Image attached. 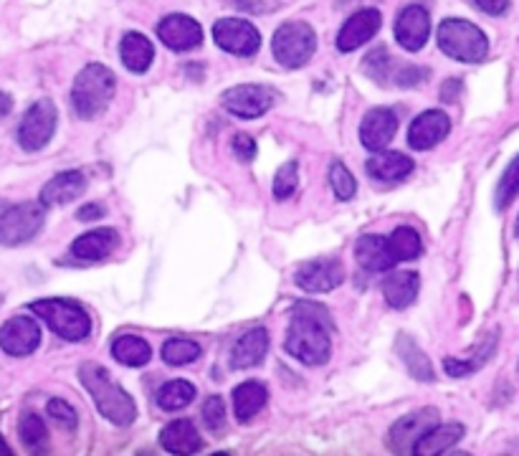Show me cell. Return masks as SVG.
I'll return each mask as SVG.
<instances>
[{
    "mask_svg": "<svg viewBox=\"0 0 519 456\" xmlns=\"http://www.w3.org/2000/svg\"><path fill=\"white\" fill-rule=\"evenodd\" d=\"M368 173L375 180H385V183H395V180H403L413 173V160L403 152H383L368 160Z\"/></svg>",
    "mask_w": 519,
    "mask_h": 456,
    "instance_id": "cell-25",
    "label": "cell"
},
{
    "mask_svg": "<svg viewBox=\"0 0 519 456\" xmlns=\"http://www.w3.org/2000/svg\"><path fill=\"white\" fill-rule=\"evenodd\" d=\"M421 277L416 272H395L383 282V297L395 310H406L408 304L416 302Z\"/></svg>",
    "mask_w": 519,
    "mask_h": 456,
    "instance_id": "cell-26",
    "label": "cell"
},
{
    "mask_svg": "<svg viewBox=\"0 0 519 456\" xmlns=\"http://www.w3.org/2000/svg\"><path fill=\"white\" fill-rule=\"evenodd\" d=\"M438 49L456 61L476 64V61L487 59L489 41L474 23L464 21V18H446L438 26Z\"/></svg>",
    "mask_w": 519,
    "mask_h": 456,
    "instance_id": "cell-4",
    "label": "cell"
},
{
    "mask_svg": "<svg viewBox=\"0 0 519 456\" xmlns=\"http://www.w3.org/2000/svg\"><path fill=\"white\" fill-rule=\"evenodd\" d=\"M474 3L482 8L484 13H489V16H502L509 8V0H474Z\"/></svg>",
    "mask_w": 519,
    "mask_h": 456,
    "instance_id": "cell-43",
    "label": "cell"
},
{
    "mask_svg": "<svg viewBox=\"0 0 519 456\" xmlns=\"http://www.w3.org/2000/svg\"><path fill=\"white\" fill-rule=\"evenodd\" d=\"M276 102V94L271 87H261V84H241V87L228 89L221 97V104L226 112L241 120H256L261 114L269 112Z\"/></svg>",
    "mask_w": 519,
    "mask_h": 456,
    "instance_id": "cell-10",
    "label": "cell"
},
{
    "mask_svg": "<svg viewBox=\"0 0 519 456\" xmlns=\"http://www.w3.org/2000/svg\"><path fill=\"white\" fill-rule=\"evenodd\" d=\"M104 216V206H99V203H89V206H84L82 211H79V221H97V218Z\"/></svg>",
    "mask_w": 519,
    "mask_h": 456,
    "instance_id": "cell-44",
    "label": "cell"
},
{
    "mask_svg": "<svg viewBox=\"0 0 519 456\" xmlns=\"http://www.w3.org/2000/svg\"><path fill=\"white\" fill-rule=\"evenodd\" d=\"M119 244V236L114 228H97V231H87L84 236L71 244V254L82 261H99L104 256L112 254Z\"/></svg>",
    "mask_w": 519,
    "mask_h": 456,
    "instance_id": "cell-22",
    "label": "cell"
},
{
    "mask_svg": "<svg viewBox=\"0 0 519 456\" xmlns=\"http://www.w3.org/2000/svg\"><path fill=\"white\" fill-rule=\"evenodd\" d=\"M438 424V411L436 408H421V411H413L408 416H403L401 421H395L393 429L388 434V444L395 454H413V446L421 439L426 431H431Z\"/></svg>",
    "mask_w": 519,
    "mask_h": 456,
    "instance_id": "cell-12",
    "label": "cell"
},
{
    "mask_svg": "<svg viewBox=\"0 0 519 456\" xmlns=\"http://www.w3.org/2000/svg\"><path fill=\"white\" fill-rule=\"evenodd\" d=\"M87 190V178L79 170H66V173H59L56 178H51L49 183L44 185L41 190V203L44 208L51 206H64V203L76 201Z\"/></svg>",
    "mask_w": 519,
    "mask_h": 456,
    "instance_id": "cell-21",
    "label": "cell"
},
{
    "mask_svg": "<svg viewBox=\"0 0 519 456\" xmlns=\"http://www.w3.org/2000/svg\"><path fill=\"white\" fill-rule=\"evenodd\" d=\"M431 33V16L423 6H408L395 21V38L406 51H421Z\"/></svg>",
    "mask_w": 519,
    "mask_h": 456,
    "instance_id": "cell-18",
    "label": "cell"
},
{
    "mask_svg": "<svg viewBox=\"0 0 519 456\" xmlns=\"http://www.w3.org/2000/svg\"><path fill=\"white\" fill-rule=\"evenodd\" d=\"M160 444H163L165 451L170 454H178V456H188L195 454V451H201L203 441L198 436V429L190 424L188 418H178L173 424H168L160 434Z\"/></svg>",
    "mask_w": 519,
    "mask_h": 456,
    "instance_id": "cell-23",
    "label": "cell"
},
{
    "mask_svg": "<svg viewBox=\"0 0 519 456\" xmlns=\"http://www.w3.org/2000/svg\"><path fill=\"white\" fill-rule=\"evenodd\" d=\"M299 185V165L294 160L284 163L282 168L276 170L274 178V198L276 201H289V198L297 193Z\"/></svg>",
    "mask_w": 519,
    "mask_h": 456,
    "instance_id": "cell-38",
    "label": "cell"
},
{
    "mask_svg": "<svg viewBox=\"0 0 519 456\" xmlns=\"http://www.w3.org/2000/svg\"><path fill=\"white\" fill-rule=\"evenodd\" d=\"M271 49H274V59L284 69H299V66H304L312 59L314 49H317V36H314L312 26H307V23L289 21L276 28Z\"/></svg>",
    "mask_w": 519,
    "mask_h": 456,
    "instance_id": "cell-6",
    "label": "cell"
},
{
    "mask_svg": "<svg viewBox=\"0 0 519 456\" xmlns=\"http://www.w3.org/2000/svg\"><path fill=\"white\" fill-rule=\"evenodd\" d=\"M494 350H497V332H489V335L484 337V342H479V348L474 350L471 358H466V360L446 358V363H444L446 373L454 375V378H464V375L476 373V370L482 368V365L492 358Z\"/></svg>",
    "mask_w": 519,
    "mask_h": 456,
    "instance_id": "cell-31",
    "label": "cell"
},
{
    "mask_svg": "<svg viewBox=\"0 0 519 456\" xmlns=\"http://www.w3.org/2000/svg\"><path fill=\"white\" fill-rule=\"evenodd\" d=\"M266 353H269V332L264 327H254L246 335L238 337V342L231 350V365L236 370H249L264 363Z\"/></svg>",
    "mask_w": 519,
    "mask_h": 456,
    "instance_id": "cell-20",
    "label": "cell"
},
{
    "mask_svg": "<svg viewBox=\"0 0 519 456\" xmlns=\"http://www.w3.org/2000/svg\"><path fill=\"white\" fill-rule=\"evenodd\" d=\"M203 424L211 431H221L226 426V403L221 396H208L203 403Z\"/></svg>",
    "mask_w": 519,
    "mask_h": 456,
    "instance_id": "cell-40",
    "label": "cell"
},
{
    "mask_svg": "<svg viewBox=\"0 0 519 456\" xmlns=\"http://www.w3.org/2000/svg\"><path fill=\"white\" fill-rule=\"evenodd\" d=\"M363 71L375 79L378 84H395V87H413V84H421L428 79V69H418V66H406L398 64L393 56L388 54L385 46L370 51L363 61Z\"/></svg>",
    "mask_w": 519,
    "mask_h": 456,
    "instance_id": "cell-9",
    "label": "cell"
},
{
    "mask_svg": "<svg viewBox=\"0 0 519 456\" xmlns=\"http://www.w3.org/2000/svg\"><path fill=\"white\" fill-rule=\"evenodd\" d=\"M195 398V386L188 380H170L157 391V403L163 411H180V408L190 406Z\"/></svg>",
    "mask_w": 519,
    "mask_h": 456,
    "instance_id": "cell-33",
    "label": "cell"
},
{
    "mask_svg": "<svg viewBox=\"0 0 519 456\" xmlns=\"http://www.w3.org/2000/svg\"><path fill=\"white\" fill-rule=\"evenodd\" d=\"M46 211L44 203H18V206L0 211V244L21 246L36 239V234L44 228Z\"/></svg>",
    "mask_w": 519,
    "mask_h": 456,
    "instance_id": "cell-7",
    "label": "cell"
},
{
    "mask_svg": "<svg viewBox=\"0 0 519 456\" xmlns=\"http://www.w3.org/2000/svg\"><path fill=\"white\" fill-rule=\"evenodd\" d=\"M451 132V120L449 114L441 112V109H428L421 117H416L408 130V145L413 150H431L438 142L444 140Z\"/></svg>",
    "mask_w": 519,
    "mask_h": 456,
    "instance_id": "cell-17",
    "label": "cell"
},
{
    "mask_svg": "<svg viewBox=\"0 0 519 456\" xmlns=\"http://www.w3.org/2000/svg\"><path fill=\"white\" fill-rule=\"evenodd\" d=\"M213 38L233 56H254L261 46V33L244 18H221L213 26Z\"/></svg>",
    "mask_w": 519,
    "mask_h": 456,
    "instance_id": "cell-11",
    "label": "cell"
},
{
    "mask_svg": "<svg viewBox=\"0 0 519 456\" xmlns=\"http://www.w3.org/2000/svg\"><path fill=\"white\" fill-rule=\"evenodd\" d=\"M231 147H233V155H236L241 163H251V160L256 158V142L254 137L244 135V132H238L236 137L231 140Z\"/></svg>",
    "mask_w": 519,
    "mask_h": 456,
    "instance_id": "cell-42",
    "label": "cell"
},
{
    "mask_svg": "<svg viewBox=\"0 0 519 456\" xmlns=\"http://www.w3.org/2000/svg\"><path fill=\"white\" fill-rule=\"evenodd\" d=\"M157 36L173 51H190L195 46H201L203 41L201 23L193 21L190 16H180V13L163 18L160 26H157Z\"/></svg>",
    "mask_w": 519,
    "mask_h": 456,
    "instance_id": "cell-16",
    "label": "cell"
},
{
    "mask_svg": "<svg viewBox=\"0 0 519 456\" xmlns=\"http://www.w3.org/2000/svg\"><path fill=\"white\" fill-rule=\"evenodd\" d=\"M0 302H3V297H0Z\"/></svg>",
    "mask_w": 519,
    "mask_h": 456,
    "instance_id": "cell-50",
    "label": "cell"
},
{
    "mask_svg": "<svg viewBox=\"0 0 519 456\" xmlns=\"http://www.w3.org/2000/svg\"><path fill=\"white\" fill-rule=\"evenodd\" d=\"M398 348H401V358H403V363L408 365V370H411L413 378H416V380H433L431 363H428V358L423 355V350L418 348L411 337L403 335L401 342H398Z\"/></svg>",
    "mask_w": 519,
    "mask_h": 456,
    "instance_id": "cell-35",
    "label": "cell"
},
{
    "mask_svg": "<svg viewBox=\"0 0 519 456\" xmlns=\"http://www.w3.org/2000/svg\"><path fill=\"white\" fill-rule=\"evenodd\" d=\"M332 320L317 302H299L292 310L287 353L304 365H325L332 353Z\"/></svg>",
    "mask_w": 519,
    "mask_h": 456,
    "instance_id": "cell-1",
    "label": "cell"
},
{
    "mask_svg": "<svg viewBox=\"0 0 519 456\" xmlns=\"http://www.w3.org/2000/svg\"><path fill=\"white\" fill-rule=\"evenodd\" d=\"M56 122L59 114L51 99H41V102L31 104L28 112L23 114L21 127H18V145L26 152H38L51 142L56 132Z\"/></svg>",
    "mask_w": 519,
    "mask_h": 456,
    "instance_id": "cell-8",
    "label": "cell"
},
{
    "mask_svg": "<svg viewBox=\"0 0 519 456\" xmlns=\"http://www.w3.org/2000/svg\"><path fill=\"white\" fill-rule=\"evenodd\" d=\"M388 246H390V254H393L395 261H413V259H418L423 251L421 236H418L416 228H411V226L395 228L393 234L388 236Z\"/></svg>",
    "mask_w": 519,
    "mask_h": 456,
    "instance_id": "cell-32",
    "label": "cell"
},
{
    "mask_svg": "<svg viewBox=\"0 0 519 456\" xmlns=\"http://www.w3.org/2000/svg\"><path fill=\"white\" fill-rule=\"evenodd\" d=\"M0 454H11V449H8L6 441H3V439H0Z\"/></svg>",
    "mask_w": 519,
    "mask_h": 456,
    "instance_id": "cell-47",
    "label": "cell"
},
{
    "mask_svg": "<svg viewBox=\"0 0 519 456\" xmlns=\"http://www.w3.org/2000/svg\"><path fill=\"white\" fill-rule=\"evenodd\" d=\"M0 211H3V203H0Z\"/></svg>",
    "mask_w": 519,
    "mask_h": 456,
    "instance_id": "cell-49",
    "label": "cell"
},
{
    "mask_svg": "<svg viewBox=\"0 0 519 456\" xmlns=\"http://www.w3.org/2000/svg\"><path fill=\"white\" fill-rule=\"evenodd\" d=\"M266 398H269L266 386H261L256 380L241 383V386L233 391V411H236L238 421H241V424H249L251 418L266 406Z\"/></svg>",
    "mask_w": 519,
    "mask_h": 456,
    "instance_id": "cell-29",
    "label": "cell"
},
{
    "mask_svg": "<svg viewBox=\"0 0 519 456\" xmlns=\"http://www.w3.org/2000/svg\"><path fill=\"white\" fill-rule=\"evenodd\" d=\"M461 436H464V426L461 424H444V426H433L431 431L421 436L413 446V454L418 456H433L441 454V451H449L451 446L459 444Z\"/></svg>",
    "mask_w": 519,
    "mask_h": 456,
    "instance_id": "cell-28",
    "label": "cell"
},
{
    "mask_svg": "<svg viewBox=\"0 0 519 456\" xmlns=\"http://www.w3.org/2000/svg\"><path fill=\"white\" fill-rule=\"evenodd\" d=\"M330 183H332V190H335V196L340 198V201H350V198L355 196L357 183L355 178H352L350 170H347L342 163H332Z\"/></svg>",
    "mask_w": 519,
    "mask_h": 456,
    "instance_id": "cell-39",
    "label": "cell"
},
{
    "mask_svg": "<svg viewBox=\"0 0 519 456\" xmlns=\"http://www.w3.org/2000/svg\"><path fill=\"white\" fill-rule=\"evenodd\" d=\"M41 342V327L33 317L18 315L11 317L6 325L0 327V348L3 353L13 355V358H26Z\"/></svg>",
    "mask_w": 519,
    "mask_h": 456,
    "instance_id": "cell-13",
    "label": "cell"
},
{
    "mask_svg": "<svg viewBox=\"0 0 519 456\" xmlns=\"http://www.w3.org/2000/svg\"><path fill=\"white\" fill-rule=\"evenodd\" d=\"M114 92H117V79H114L112 71L102 64H89L87 69L79 71L74 87H71L74 112L82 120H94L109 107Z\"/></svg>",
    "mask_w": 519,
    "mask_h": 456,
    "instance_id": "cell-3",
    "label": "cell"
},
{
    "mask_svg": "<svg viewBox=\"0 0 519 456\" xmlns=\"http://www.w3.org/2000/svg\"><path fill=\"white\" fill-rule=\"evenodd\" d=\"M31 312L41 317L56 335L69 342L84 340L92 332V320L84 312V307L71 302V299H38L31 304Z\"/></svg>",
    "mask_w": 519,
    "mask_h": 456,
    "instance_id": "cell-5",
    "label": "cell"
},
{
    "mask_svg": "<svg viewBox=\"0 0 519 456\" xmlns=\"http://www.w3.org/2000/svg\"><path fill=\"white\" fill-rule=\"evenodd\" d=\"M112 355L117 363L127 365V368H142L150 363L152 348L137 335H119L112 342Z\"/></svg>",
    "mask_w": 519,
    "mask_h": 456,
    "instance_id": "cell-30",
    "label": "cell"
},
{
    "mask_svg": "<svg viewBox=\"0 0 519 456\" xmlns=\"http://www.w3.org/2000/svg\"><path fill=\"white\" fill-rule=\"evenodd\" d=\"M84 388L92 393V401L97 411L114 426H130L137 418V406L125 388L114 386L107 370L97 363H84L79 368Z\"/></svg>",
    "mask_w": 519,
    "mask_h": 456,
    "instance_id": "cell-2",
    "label": "cell"
},
{
    "mask_svg": "<svg viewBox=\"0 0 519 456\" xmlns=\"http://www.w3.org/2000/svg\"><path fill=\"white\" fill-rule=\"evenodd\" d=\"M18 434H21V441L26 444V449L38 451L46 444L49 431H46L44 418L36 416V413H26V416L21 418V424H18Z\"/></svg>",
    "mask_w": 519,
    "mask_h": 456,
    "instance_id": "cell-37",
    "label": "cell"
},
{
    "mask_svg": "<svg viewBox=\"0 0 519 456\" xmlns=\"http://www.w3.org/2000/svg\"><path fill=\"white\" fill-rule=\"evenodd\" d=\"M514 234L519 236V218H517V223H514Z\"/></svg>",
    "mask_w": 519,
    "mask_h": 456,
    "instance_id": "cell-48",
    "label": "cell"
},
{
    "mask_svg": "<svg viewBox=\"0 0 519 456\" xmlns=\"http://www.w3.org/2000/svg\"><path fill=\"white\" fill-rule=\"evenodd\" d=\"M201 345L195 340H185V337H173L163 345V360L168 365H190L201 358Z\"/></svg>",
    "mask_w": 519,
    "mask_h": 456,
    "instance_id": "cell-34",
    "label": "cell"
},
{
    "mask_svg": "<svg viewBox=\"0 0 519 456\" xmlns=\"http://www.w3.org/2000/svg\"><path fill=\"white\" fill-rule=\"evenodd\" d=\"M395 130H398V117H395L393 109H370L365 114L363 125H360V142H363L365 150L380 152L390 145Z\"/></svg>",
    "mask_w": 519,
    "mask_h": 456,
    "instance_id": "cell-19",
    "label": "cell"
},
{
    "mask_svg": "<svg viewBox=\"0 0 519 456\" xmlns=\"http://www.w3.org/2000/svg\"><path fill=\"white\" fill-rule=\"evenodd\" d=\"M119 56H122V64L132 74H145L150 69L152 59H155V46L142 33H127L122 38V44H119Z\"/></svg>",
    "mask_w": 519,
    "mask_h": 456,
    "instance_id": "cell-27",
    "label": "cell"
},
{
    "mask_svg": "<svg viewBox=\"0 0 519 456\" xmlns=\"http://www.w3.org/2000/svg\"><path fill=\"white\" fill-rule=\"evenodd\" d=\"M345 279V269L337 259H312L304 261L297 269V284L304 292H332Z\"/></svg>",
    "mask_w": 519,
    "mask_h": 456,
    "instance_id": "cell-14",
    "label": "cell"
},
{
    "mask_svg": "<svg viewBox=\"0 0 519 456\" xmlns=\"http://www.w3.org/2000/svg\"><path fill=\"white\" fill-rule=\"evenodd\" d=\"M46 411H49V416L54 418L56 424L64 426L66 431L76 429V411L66 401H61V398H51L49 406H46Z\"/></svg>",
    "mask_w": 519,
    "mask_h": 456,
    "instance_id": "cell-41",
    "label": "cell"
},
{
    "mask_svg": "<svg viewBox=\"0 0 519 456\" xmlns=\"http://www.w3.org/2000/svg\"><path fill=\"white\" fill-rule=\"evenodd\" d=\"M241 11H249V13H261V8H264V3L261 0H233Z\"/></svg>",
    "mask_w": 519,
    "mask_h": 456,
    "instance_id": "cell-45",
    "label": "cell"
},
{
    "mask_svg": "<svg viewBox=\"0 0 519 456\" xmlns=\"http://www.w3.org/2000/svg\"><path fill=\"white\" fill-rule=\"evenodd\" d=\"M383 26V16L375 8H365V11L352 13L345 21V26L340 28V36H337V49L342 54H350V51L360 49L363 44H368L370 38L380 31Z\"/></svg>",
    "mask_w": 519,
    "mask_h": 456,
    "instance_id": "cell-15",
    "label": "cell"
},
{
    "mask_svg": "<svg viewBox=\"0 0 519 456\" xmlns=\"http://www.w3.org/2000/svg\"><path fill=\"white\" fill-rule=\"evenodd\" d=\"M519 196V155L507 165L502 180L497 185V196H494V206L497 211H504L514 203V198Z\"/></svg>",
    "mask_w": 519,
    "mask_h": 456,
    "instance_id": "cell-36",
    "label": "cell"
},
{
    "mask_svg": "<svg viewBox=\"0 0 519 456\" xmlns=\"http://www.w3.org/2000/svg\"><path fill=\"white\" fill-rule=\"evenodd\" d=\"M357 264L363 266L365 272H388L393 269L398 261L390 254L388 239H380V236H363L355 246Z\"/></svg>",
    "mask_w": 519,
    "mask_h": 456,
    "instance_id": "cell-24",
    "label": "cell"
},
{
    "mask_svg": "<svg viewBox=\"0 0 519 456\" xmlns=\"http://www.w3.org/2000/svg\"><path fill=\"white\" fill-rule=\"evenodd\" d=\"M11 109H13L11 94L0 92V120H3V117H8V114H11Z\"/></svg>",
    "mask_w": 519,
    "mask_h": 456,
    "instance_id": "cell-46",
    "label": "cell"
}]
</instances>
